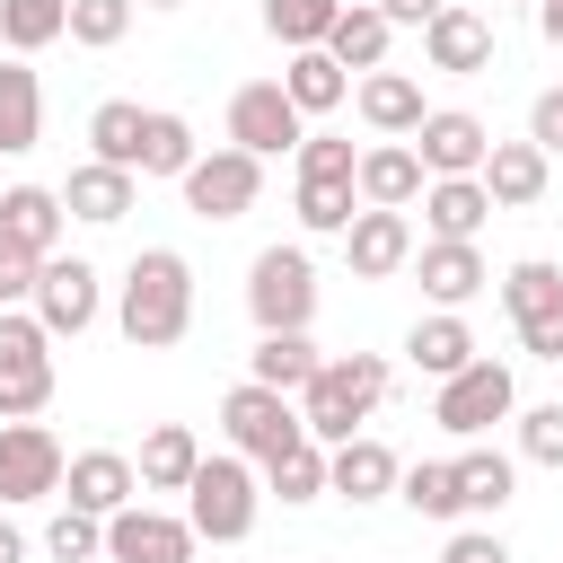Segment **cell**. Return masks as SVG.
<instances>
[{"instance_id": "1", "label": "cell", "mask_w": 563, "mask_h": 563, "mask_svg": "<svg viewBox=\"0 0 563 563\" xmlns=\"http://www.w3.org/2000/svg\"><path fill=\"white\" fill-rule=\"evenodd\" d=\"M114 325H123L132 352H167V343H185V325H194V264H185L176 246H141L132 273H123Z\"/></svg>"}, {"instance_id": "2", "label": "cell", "mask_w": 563, "mask_h": 563, "mask_svg": "<svg viewBox=\"0 0 563 563\" xmlns=\"http://www.w3.org/2000/svg\"><path fill=\"white\" fill-rule=\"evenodd\" d=\"M378 396H387V361L378 352H325V369L299 387V422H308L317 449H343V440H361Z\"/></svg>"}, {"instance_id": "3", "label": "cell", "mask_w": 563, "mask_h": 563, "mask_svg": "<svg viewBox=\"0 0 563 563\" xmlns=\"http://www.w3.org/2000/svg\"><path fill=\"white\" fill-rule=\"evenodd\" d=\"M246 317H255V334H308V317H317V264H308V246H264L246 264Z\"/></svg>"}, {"instance_id": "4", "label": "cell", "mask_w": 563, "mask_h": 563, "mask_svg": "<svg viewBox=\"0 0 563 563\" xmlns=\"http://www.w3.org/2000/svg\"><path fill=\"white\" fill-rule=\"evenodd\" d=\"M255 501H264V484H255V466H246L238 449L202 457L194 484H185V519H194V537H211V545H238V537L255 528Z\"/></svg>"}, {"instance_id": "5", "label": "cell", "mask_w": 563, "mask_h": 563, "mask_svg": "<svg viewBox=\"0 0 563 563\" xmlns=\"http://www.w3.org/2000/svg\"><path fill=\"white\" fill-rule=\"evenodd\" d=\"M220 431H229V449H238L246 466H273L282 449H299V440H308V422H299V396H282V387H255V378H238V387L220 396Z\"/></svg>"}, {"instance_id": "6", "label": "cell", "mask_w": 563, "mask_h": 563, "mask_svg": "<svg viewBox=\"0 0 563 563\" xmlns=\"http://www.w3.org/2000/svg\"><path fill=\"white\" fill-rule=\"evenodd\" d=\"M53 405V334L0 308V422H35Z\"/></svg>"}, {"instance_id": "7", "label": "cell", "mask_w": 563, "mask_h": 563, "mask_svg": "<svg viewBox=\"0 0 563 563\" xmlns=\"http://www.w3.org/2000/svg\"><path fill=\"white\" fill-rule=\"evenodd\" d=\"M501 308H510V325H519L528 361H563V264L519 255V264L501 273Z\"/></svg>"}, {"instance_id": "8", "label": "cell", "mask_w": 563, "mask_h": 563, "mask_svg": "<svg viewBox=\"0 0 563 563\" xmlns=\"http://www.w3.org/2000/svg\"><path fill=\"white\" fill-rule=\"evenodd\" d=\"M510 413H519V378H510L501 361H466V369L440 378V396H431V422L457 431V440H484V431L510 422Z\"/></svg>"}, {"instance_id": "9", "label": "cell", "mask_w": 563, "mask_h": 563, "mask_svg": "<svg viewBox=\"0 0 563 563\" xmlns=\"http://www.w3.org/2000/svg\"><path fill=\"white\" fill-rule=\"evenodd\" d=\"M299 141H308V114L290 106L282 79H246V88L229 97V150L273 158V150H299Z\"/></svg>"}, {"instance_id": "10", "label": "cell", "mask_w": 563, "mask_h": 563, "mask_svg": "<svg viewBox=\"0 0 563 563\" xmlns=\"http://www.w3.org/2000/svg\"><path fill=\"white\" fill-rule=\"evenodd\" d=\"M62 475H70V457H62V440H53L44 422H0V510L53 501Z\"/></svg>"}, {"instance_id": "11", "label": "cell", "mask_w": 563, "mask_h": 563, "mask_svg": "<svg viewBox=\"0 0 563 563\" xmlns=\"http://www.w3.org/2000/svg\"><path fill=\"white\" fill-rule=\"evenodd\" d=\"M255 194H264V158H246V150H211V158L185 167V211L194 220H246Z\"/></svg>"}, {"instance_id": "12", "label": "cell", "mask_w": 563, "mask_h": 563, "mask_svg": "<svg viewBox=\"0 0 563 563\" xmlns=\"http://www.w3.org/2000/svg\"><path fill=\"white\" fill-rule=\"evenodd\" d=\"M413 158H422V176H484V158H493V123L466 114V106H431L422 132H413Z\"/></svg>"}, {"instance_id": "13", "label": "cell", "mask_w": 563, "mask_h": 563, "mask_svg": "<svg viewBox=\"0 0 563 563\" xmlns=\"http://www.w3.org/2000/svg\"><path fill=\"white\" fill-rule=\"evenodd\" d=\"M97 308H106L97 264H88V255H44V282H35V325L62 343V334H88V325H97Z\"/></svg>"}, {"instance_id": "14", "label": "cell", "mask_w": 563, "mask_h": 563, "mask_svg": "<svg viewBox=\"0 0 563 563\" xmlns=\"http://www.w3.org/2000/svg\"><path fill=\"white\" fill-rule=\"evenodd\" d=\"M194 519H176V510H150V501H132V510H114L106 519V563H194Z\"/></svg>"}, {"instance_id": "15", "label": "cell", "mask_w": 563, "mask_h": 563, "mask_svg": "<svg viewBox=\"0 0 563 563\" xmlns=\"http://www.w3.org/2000/svg\"><path fill=\"white\" fill-rule=\"evenodd\" d=\"M132 493H141V466H132L123 449H79V457H70V475H62V501H70V510H88V519L132 510Z\"/></svg>"}, {"instance_id": "16", "label": "cell", "mask_w": 563, "mask_h": 563, "mask_svg": "<svg viewBox=\"0 0 563 563\" xmlns=\"http://www.w3.org/2000/svg\"><path fill=\"white\" fill-rule=\"evenodd\" d=\"M422 53H431V70L475 79V70H493V18H484V9H466V0H449V9L422 26Z\"/></svg>"}, {"instance_id": "17", "label": "cell", "mask_w": 563, "mask_h": 563, "mask_svg": "<svg viewBox=\"0 0 563 563\" xmlns=\"http://www.w3.org/2000/svg\"><path fill=\"white\" fill-rule=\"evenodd\" d=\"M343 255H352V273H361V282H387V273H405V264H413V220H405V211H369V202H361V220L343 229Z\"/></svg>"}, {"instance_id": "18", "label": "cell", "mask_w": 563, "mask_h": 563, "mask_svg": "<svg viewBox=\"0 0 563 563\" xmlns=\"http://www.w3.org/2000/svg\"><path fill=\"white\" fill-rule=\"evenodd\" d=\"M352 185H361V202H369V211H413L431 176H422L413 141H378V150H361V176H352Z\"/></svg>"}, {"instance_id": "19", "label": "cell", "mask_w": 563, "mask_h": 563, "mask_svg": "<svg viewBox=\"0 0 563 563\" xmlns=\"http://www.w3.org/2000/svg\"><path fill=\"white\" fill-rule=\"evenodd\" d=\"M132 202H141V176H132V167H106V158L70 167V185H62V211L88 220V229H114Z\"/></svg>"}, {"instance_id": "20", "label": "cell", "mask_w": 563, "mask_h": 563, "mask_svg": "<svg viewBox=\"0 0 563 563\" xmlns=\"http://www.w3.org/2000/svg\"><path fill=\"white\" fill-rule=\"evenodd\" d=\"M493 220V194H484V176H431L422 185V229L431 238H457V246H475V229Z\"/></svg>"}, {"instance_id": "21", "label": "cell", "mask_w": 563, "mask_h": 563, "mask_svg": "<svg viewBox=\"0 0 563 563\" xmlns=\"http://www.w3.org/2000/svg\"><path fill=\"white\" fill-rule=\"evenodd\" d=\"M396 484H405V466H396V449H387V440H369V431H361V440H343V449H334V466H325V493H343V501H387Z\"/></svg>"}, {"instance_id": "22", "label": "cell", "mask_w": 563, "mask_h": 563, "mask_svg": "<svg viewBox=\"0 0 563 563\" xmlns=\"http://www.w3.org/2000/svg\"><path fill=\"white\" fill-rule=\"evenodd\" d=\"M545 150L537 141H493V158H484V194H493V211H528V202H545Z\"/></svg>"}, {"instance_id": "23", "label": "cell", "mask_w": 563, "mask_h": 563, "mask_svg": "<svg viewBox=\"0 0 563 563\" xmlns=\"http://www.w3.org/2000/svg\"><path fill=\"white\" fill-rule=\"evenodd\" d=\"M62 220H70V211H62L53 185H9V194H0V238L26 246V255H53V246H62Z\"/></svg>"}, {"instance_id": "24", "label": "cell", "mask_w": 563, "mask_h": 563, "mask_svg": "<svg viewBox=\"0 0 563 563\" xmlns=\"http://www.w3.org/2000/svg\"><path fill=\"white\" fill-rule=\"evenodd\" d=\"M422 114H431V106H422V79H405V70H369V79H361V123H369V132L413 141Z\"/></svg>"}, {"instance_id": "25", "label": "cell", "mask_w": 563, "mask_h": 563, "mask_svg": "<svg viewBox=\"0 0 563 563\" xmlns=\"http://www.w3.org/2000/svg\"><path fill=\"white\" fill-rule=\"evenodd\" d=\"M413 273H422V290H431L449 317H457V308L493 282V273H484V255H475V246H457V238H431V246L413 255Z\"/></svg>"}, {"instance_id": "26", "label": "cell", "mask_w": 563, "mask_h": 563, "mask_svg": "<svg viewBox=\"0 0 563 563\" xmlns=\"http://www.w3.org/2000/svg\"><path fill=\"white\" fill-rule=\"evenodd\" d=\"M44 141V88L26 62H0V158H26Z\"/></svg>"}, {"instance_id": "27", "label": "cell", "mask_w": 563, "mask_h": 563, "mask_svg": "<svg viewBox=\"0 0 563 563\" xmlns=\"http://www.w3.org/2000/svg\"><path fill=\"white\" fill-rule=\"evenodd\" d=\"M405 361H413L422 378H457V369H466V361H484V352H475L466 317H449V308H440V317H422V325L405 334Z\"/></svg>"}, {"instance_id": "28", "label": "cell", "mask_w": 563, "mask_h": 563, "mask_svg": "<svg viewBox=\"0 0 563 563\" xmlns=\"http://www.w3.org/2000/svg\"><path fill=\"white\" fill-rule=\"evenodd\" d=\"M317 369H325V352L308 334H255V352H246V378L255 387H282V396H299Z\"/></svg>"}, {"instance_id": "29", "label": "cell", "mask_w": 563, "mask_h": 563, "mask_svg": "<svg viewBox=\"0 0 563 563\" xmlns=\"http://www.w3.org/2000/svg\"><path fill=\"white\" fill-rule=\"evenodd\" d=\"M132 466H141V493H185V484H194V466H202V440H194L185 422H158V431L141 440V457H132Z\"/></svg>"}, {"instance_id": "30", "label": "cell", "mask_w": 563, "mask_h": 563, "mask_svg": "<svg viewBox=\"0 0 563 563\" xmlns=\"http://www.w3.org/2000/svg\"><path fill=\"white\" fill-rule=\"evenodd\" d=\"M387 35H396V26H387L369 0H343V18H334V35H325V53H334L343 70H361V79H369V70H387Z\"/></svg>"}, {"instance_id": "31", "label": "cell", "mask_w": 563, "mask_h": 563, "mask_svg": "<svg viewBox=\"0 0 563 563\" xmlns=\"http://www.w3.org/2000/svg\"><path fill=\"white\" fill-rule=\"evenodd\" d=\"M282 88H290V106L299 114H334L343 97H352V70L317 44V53H290V70H282Z\"/></svg>"}, {"instance_id": "32", "label": "cell", "mask_w": 563, "mask_h": 563, "mask_svg": "<svg viewBox=\"0 0 563 563\" xmlns=\"http://www.w3.org/2000/svg\"><path fill=\"white\" fill-rule=\"evenodd\" d=\"M70 35V0H0V44L26 62V53H44V44H62Z\"/></svg>"}, {"instance_id": "33", "label": "cell", "mask_w": 563, "mask_h": 563, "mask_svg": "<svg viewBox=\"0 0 563 563\" xmlns=\"http://www.w3.org/2000/svg\"><path fill=\"white\" fill-rule=\"evenodd\" d=\"M141 123H150V114H141L132 97H106V106L88 114V150H97L106 167H132V176H141Z\"/></svg>"}, {"instance_id": "34", "label": "cell", "mask_w": 563, "mask_h": 563, "mask_svg": "<svg viewBox=\"0 0 563 563\" xmlns=\"http://www.w3.org/2000/svg\"><path fill=\"white\" fill-rule=\"evenodd\" d=\"M194 158H202V150H194V123L167 114V106H150V123H141V176H176V185H185Z\"/></svg>"}, {"instance_id": "35", "label": "cell", "mask_w": 563, "mask_h": 563, "mask_svg": "<svg viewBox=\"0 0 563 563\" xmlns=\"http://www.w3.org/2000/svg\"><path fill=\"white\" fill-rule=\"evenodd\" d=\"M334 18H343V0H264V35L290 53H317L334 35Z\"/></svg>"}, {"instance_id": "36", "label": "cell", "mask_w": 563, "mask_h": 563, "mask_svg": "<svg viewBox=\"0 0 563 563\" xmlns=\"http://www.w3.org/2000/svg\"><path fill=\"white\" fill-rule=\"evenodd\" d=\"M510 484H519V466H510L501 449H466V457H457V501H466V510L493 519V510L510 501Z\"/></svg>"}, {"instance_id": "37", "label": "cell", "mask_w": 563, "mask_h": 563, "mask_svg": "<svg viewBox=\"0 0 563 563\" xmlns=\"http://www.w3.org/2000/svg\"><path fill=\"white\" fill-rule=\"evenodd\" d=\"M396 501H413L422 519H466V501H457V457H422V466H405Z\"/></svg>"}, {"instance_id": "38", "label": "cell", "mask_w": 563, "mask_h": 563, "mask_svg": "<svg viewBox=\"0 0 563 563\" xmlns=\"http://www.w3.org/2000/svg\"><path fill=\"white\" fill-rule=\"evenodd\" d=\"M325 466H334V449L299 440V449H282V457L264 466V484H273L282 501H317V493H325Z\"/></svg>"}, {"instance_id": "39", "label": "cell", "mask_w": 563, "mask_h": 563, "mask_svg": "<svg viewBox=\"0 0 563 563\" xmlns=\"http://www.w3.org/2000/svg\"><path fill=\"white\" fill-rule=\"evenodd\" d=\"M352 220H361V185H308V176H299V229L343 238Z\"/></svg>"}, {"instance_id": "40", "label": "cell", "mask_w": 563, "mask_h": 563, "mask_svg": "<svg viewBox=\"0 0 563 563\" xmlns=\"http://www.w3.org/2000/svg\"><path fill=\"white\" fill-rule=\"evenodd\" d=\"M44 554L53 563H106V519H88V510H53V528H44Z\"/></svg>"}, {"instance_id": "41", "label": "cell", "mask_w": 563, "mask_h": 563, "mask_svg": "<svg viewBox=\"0 0 563 563\" xmlns=\"http://www.w3.org/2000/svg\"><path fill=\"white\" fill-rule=\"evenodd\" d=\"M132 9H141V0H70V44H88V53L123 44V35H132Z\"/></svg>"}, {"instance_id": "42", "label": "cell", "mask_w": 563, "mask_h": 563, "mask_svg": "<svg viewBox=\"0 0 563 563\" xmlns=\"http://www.w3.org/2000/svg\"><path fill=\"white\" fill-rule=\"evenodd\" d=\"M510 422H519V457L528 466H563V396L554 405H519Z\"/></svg>"}, {"instance_id": "43", "label": "cell", "mask_w": 563, "mask_h": 563, "mask_svg": "<svg viewBox=\"0 0 563 563\" xmlns=\"http://www.w3.org/2000/svg\"><path fill=\"white\" fill-rule=\"evenodd\" d=\"M299 176H308V185H352V176H361V150L334 141V132H308V141H299Z\"/></svg>"}, {"instance_id": "44", "label": "cell", "mask_w": 563, "mask_h": 563, "mask_svg": "<svg viewBox=\"0 0 563 563\" xmlns=\"http://www.w3.org/2000/svg\"><path fill=\"white\" fill-rule=\"evenodd\" d=\"M35 282H44V255H26V246H9V238H0V308L35 299Z\"/></svg>"}, {"instance_id": "45", "label": "cell", "mask_w": 563, "mask_h": 563, "mask_svg": "<svg viewBox=\"0 0 563 563\" xmlns=\"http://www.w3.org/2000/svg\"><path fill=\"white\" fill-rule=\"evenodd\" d=\"M440 563H510V545H501V537H493V528H457V537H449V554H440Z\"/></svg>"}, {"instance_id": "46", "label": "cell", "mask_w": 563, "mask_h": 563, "mask_svg": "<svg viewBox=\"0 0 563 563\" xmlns=\"http://www.w3.org/2000/svg\"><path fill=\"white\" fill-rule=\"evenodd\" d=\"M528 141H537V150H545V158H554V150H563V88H545V97H537V106H528Z\"/></svg>"}, {"instance_id": "47", "label": "cell", "mask_w": 563, "mask_h": 563, "mask_svg": "<svg viewBox=\"0 0 563 563\" xmlns=\"http://www.w3.org/2000/svg\"><path fill=\"white\" fill-rule=\"evenodd\" d=\"M369 9H378L387 26H431V18L449 9V0H369Z\"/></svg>"}, {"instance_id": "48", "label": "cell", "mask_w": 563, "mask_h": 563, "mask_svg": "<svg viewBox=\"0 0 563 563\" xmlns=\"http://www.w3.org/2000/svg\"><path fill=\"white\" fill-rule=\"evenodd\" d=\"M537 26H545V44H563V0H545V9H537Z\"/></svg>"}, {"instance_id": "49", "label": "cell", "mask_w": 563, "mask_h": 563, "mask_svg": "<svg viewBox=\"0 0 563 563\" xmlns=\"http://www.w3.org/2000/svg\"><path fill=\"white\" fill-rule=\"evenodd\" d=\"M0 563H26V537H18L9 519H0Z\"/></svg>"}, {"instance_id": "50", "label": "cell", "mask_w": 563, "mask_h": 563, "mask_svg": "<svg viewBox=\"0 0 563 563\" xmlns=\"http://www.w3.org/2000/svg\"><path fill=\"white\" fill-rule=\"evenodd\" d=\"M141 9H185V0H141Z\"/></svg>"}, {"instance_id": "51", "label": "cell", "mask_w": 563, "mask_h": 563, "mask_svg": "<svg viewBox=\"0 0 563 563\" xmlns=\"http://www.w3.org/2000/svg\"><path fill=\"white\" fill-rule=\"evenodd\" d=\"M0 194H9V185H0Z\"/></svg>"}]
</instances>
